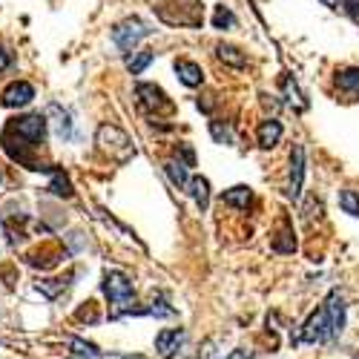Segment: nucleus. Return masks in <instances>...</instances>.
<instances>
[{
	"instance_id": "423d86ee",
	"label": "nucleus",
	"mask_w": 359,
	"mask_h": 359,
	"mask_svg": "<svg viewBox=\"0 0 359 359\" xmlns=\"http://www.w3.org/2000/svg\"><path fill=\"white\" fill-rule=\"evenodd\" d=\"M135 95H138L141 107H144V109H149V112L172 109L170 98L164 95V89H161V86H156V83H138V86H135Z\"/></svg>"
},
{
	"instance_id": "b1692460",
	"label": "nucleus",
	"mask_w": 359,
	"mask_h": 359,
	"mask_svg": "<svg viewBox=\"0 0 359 359\" xmlns=\"http://www.w3.org/2000/svg\"><path fill=\"white\" fill-rule=\"evenodd\" d=\"M210 133H213V138H216L219 144H230V141H233L230 127H227V124H222V121H210Z\"/></svg>"
},
{
	"instance_id": "4be33fe9",
	"label": "nucleus",
	"mask_w": 359,
	"mask_h": 359,
	"mask_svg": "<svg viewBox=\"0 0 359 359\" xmlns=\"http://www.w3.org/2000/svg\"><path fill=\"white\" fill-rule=\"evenodd\" d=\"M69 345L75 348L78 359H83V356H86V359H101V351H98L93 342H83L81 337H72V339H69Z\"/></svg>"
},
{
	"instance_id": "1a4fd4ad",
	"label": "nucleus",
	"mask_w": 359,
	"mask_h": 359,
	"mask_svg": "<svg viewBox=\"0 0 359 359\" xmlns=\"http://www.w3.org/2000/svg\"><path fill=\"white\" fill-rule=\"evenodd\" d=\"M184 345V331L182 327H164V331L156 337V351L161 359H172Z\"/></svg>"
},
{
	"instance_id": "c756f323",
	"label": "nucleus",
	"mask_w": 359,
	"mask_h": 359,
	"mask_svg": "<svg viewBox=\"0 0 359 359\" xmlns=\"http://www.w3.org/2000/svg\"><path fill=\"white\" fill-rule=\"evenodd\" d=\"M69 359H78V356H69Z\"/></svg>"
},
{
	"instance_id": "5701e85b",
	"label": "nucleus",
	"mask_w": 359,
	"mask_h": 359,
	"mask_svg": "<svg viewBox=\"0 0 359 359\" xmlns=\"http://www.w3.org/2000/svg\"><path fill=\"white\" fill-rule=\"evenodd\" d=\"M213 26H216V29H233V26H236V15H233L227 6H216V12H213Z\"/></svg>"
},
{
	"instance_id": "393cba45",
	"label": "nucleus",
	"mask_w": 359,
	"mask_h": 359,
	"mask_svg": "<svg viewBox=\"0 0 359 359\" xmlns=\"http://www.w3.org/2000/svg\"><path fill=\"white\" fill-rule=\"evenodd\" d=\"M345 12H348L353 20H359V0H345Z\"/></svg>"
},
{
	"instance_id": "39448f33",
	"label": "nucleus",
	"mask_w": 359,
	"mask_h": 359,
	"mask_svg": "<svg viewBox=\"0 0 359 359\" xmlns=\"http://www.w3.org/2000/svg\"><path fill=\"white\" fill-rule=\"evenodd\" d=\"M6 133H15L18 141H23L20 147H35V144H41L43 135H46V118H43V115H26V118H18V121H15Z\"/></svg>"
},
{
	"instance_id": "6e6552de",
	"label": "nucleus",
	"mask_w": 359,
	"mask_h": 359,
	"mask_svg": "<svg viewBox=\"0 0 359 359\" xmlns=\"http://www.w3.org/2000/svg\"><path fill=\"white\" fill-rule=\"evenodd\" d=\"M302 182H305V147L296 144L290 156V187H287V196L293 201L302 196Z\"/></svg>"
},
{
	"instance_id": "9b49d317",
	"label": "nucleus",
	"mask_w": 359,
	"mask_h": 359,
	"mask_svg": "<svg viewBox=\"0 0 359 359\" xmlns=\"http://www.w3.org/2000/svg\"><path fill=\"white\" fill-rule=\"evenodd\" d=\"M256 138H259V147H262V149L276 147V144H279V138H282V124L276 121V118H267V121H262V127H259Z\"/></svg>"
},
{
	"instance_id": "7ed1b4c3",
	"label": "nucleus",
	"mask_w": 359,
	"mask_h": 359,
	"mask_svg": "<svg viewBox=\"0 0 359 359\" xmlns=\"http://www.w3.org/2000/svg\"><path fill=\"white\" fill-rule=\"evenodd\" d=\"M95 141H98V147H101V153H107V156H109L112 161H118V164H127L130 158H135V147H133L130 135H127L124 130L112 127V124L98 127Z\"/></svg>"
},
{
	"instance_id": "9d476101",
	"label": "nucleus",
	"mask_w": 359,
	"mask_h": 359,
	"mask_svg": "<svg viewBox=\"0 0 359 359\" xmlns=\"http://www.w3.org/2000/svg\"><path fill=\"white\" fill-rule=\"evenodd\" d=\"M187 193L193 196V201H196V207H198L201 213L207 210V207H210V182H207L204 175H193V178H190Z\"/></svg>"
},
{
	"instance_id": "a211bd4d",
	"label": "nucleus",
	"mask_w": 359,
	"mask_h": 359,
	"mask_svg": "<svg viewBox=\"0 0 359 359\" xmlns=\"http://www.w3.org/2000/svg\"><path fill=\"white\" fill-rule=\"evenodd\" d=\"M164 170H167V178H170V182H172L178 190H187V184H190L187 164H182V161H167Z\"/></svg>"
},
{
	"instance_id": "a878e982",
	"label": "nucleus",
	"mask_w": 359,
	"mask_h": 359,
	"mask_svg": "<svg viewBox=\"0 0 359 359\" xmlns=\"http://www.w3.org/2000/svg\"><path fill=\"white\" fill-rule=\"evenodd\" d=\"M227 359H253V353L248 348H236V351L227 353Z\"/></svg>"
},
{
	"instance_id": "ddd939ff",
	"label": "nucleus",
	"mask_w": 359,
	"mask_h": 359,
	"mask_svg": "<svg viewBox=\"0 0 359 359\" xmlns=\"http://www.w3.org/2000/svg\"><path fill=\"white\" fill-rule=\"evenodd\" d=\"M175 72H178V78H182L184 86H201V81H204L201 67L193 64V61H175Z\"/></svg>"
},
{
	"instance_id": "412c9836",
	"label": "nucleus",
	"mask_w": 359,
	"mask_h": 359,
	"mask_svg": "<svg viewBox=\"0 0 359 359\" xmlns=\"http://www.w3.org/2000/svg\"><path fill=\"white\" fill-rule=\"evenodd\" d=\"M339 207H342L348 216L359 219V193L356 190H342L339 193Z\"/></svg>"
},
{
	"instance_id": "bb28decb",
	"label": "nucleus",
	"mask_w": 359,
	"mask_h": 359,
	"mask_svg": "<svg viewBox=\"0 0 359 359\" xmlns=\"http://www.w3.org/2000/svg\"><path fill=\"white\" fill-rule=\"evenodd\" d=\"M9 67V55H6V49L4 46H0V72H4Z\"/></svg>"
},
{
	"instance_id": "c85d7f7f",
	"label": "nucleus",
	"mask_w": 359,
	"mask_h": 359,
	"mask_svg": "<svg viewBox=\"0 0 359 359\" xmlns=\"http://www.w3.org/2000/svg\"><path fill=\"white\" fill-rule=\"evenodd\" d=\"M322 4H325V6H331V9H334V6H337V0H322Z\"/></svg>"
},
{
	"instance_id": "dca6fc26",
	"label": "nucleus",
	"mask_w": 359,
	"mask_h": 359,
	"mask_svg": "<svg viewBox=\"0 0 359 359\" xmlns=\"http://www.w3.org/2000/svg\"><path fill=\"white\" fill-rule=\"evenodd\" d=\"M224 204H230V207H238V210H248V204L253 201V193H250V187H245V184H238V187H230V190H224Z\"/></svg>"
},
{
	"instance_id": "f3484780",
	"label": "nucleus",
	"mask_w": 359,
	"mask_h": 359,
	"mask_svg": "<svg viewBox=\"0 0 359 359\" xmlns=\"http://www.w3.org/2000/svg\"><path fill=\"white\" fill-rule=\"evenodd\" d=\"M41 170L52 175L49 190H52L55 196H64V198H69V196H72V184H69V178L64 175V170H57V167H41Z\"/></svg>"
},
{
	"instance_id": "6ab92c4d",
	"label": "nucleus",
	"mask_w": 359,
	"mask_h": 359,
	"mask_svg": "<svg viewBox=\"0 0 359 359\" xmlns=\"http://www.w3.org/2000/svg\"><path fill=\"white\" fill-rule=\"evenodd\" d=\"M337 83H339V89L342 93H359V69L356 67H351V69H342V72H337Z\"/></svg>"
},
{
	"instance_id": "f257e3e1",
	"label": "nucleus",
	"mask_w": 359,
	"mask_h": 359,
	"mask_svg": "<svg viewBox=\"0 0 359 359\" xmlns=\"http://www.w3.org/2000/svg\"><path fill=\"white\" fill-rule=\"evenodd\" d=\"M342 327H345V302H342L339 290H331V296L325 299V305L308 316V322L302 325L296 342H311V345L327 342V339L339 337Z\"/></svg>"
},
{
	"instance_id": "20e7f679",
	"label": "nucleus",
	"mask_w": 359,
	"mask_h": 359,
	"mask_svg": "<svg viewBox=\"0 0 359 359\" xmlns=\"http://www.w3.org/2000/svg\"><path fill=\"white\" fill-rule=\"evenodd\" d=\"M149 35H153V29H149L141 18H127V20H121V23L112 29V43L121 49V52H130L133 46H138Z\"/></svg>"
},
{
	"instance_id": "cd10ccee",
	"label": "nucleus",
	"mask_w": 359,
	"mask_h": 359,
	"mask_svg": "<svg viewBox=\"0 0 359 359\" xmlns=\"http://www.w3.org/2000/svg\"><path fill=\"white\" fill-rule=\"evenodd\" d=\"M118 359H144L141 353H133V356H118Z\"/></svg>"
},
{
	"instance_id": "f03ea898",
	"label": "nucleus",
	"mask_w": 359,
	"mask_h": 359,
	"mask_svg": "<svg viewBox=\"0 0 359 359\" xmlns=\"http://www.w3.org/2000/svg\"><path fill=\"white\" fill-rule=\"evenodd\" d=\"M104 296L112 305V319H121L127 313H135V287L121 271H107L104 273Z\"/></svg>"
},
{
	"instance_id": "0eeeda50",
	"label": "nucleus",
	"mask_w": 359,
	"mask_h": 359,
	"mask_svg": "<svg viewBox=\"0 0 359 359\" xmlns=\"http://www.w3.org/2000/svg\"><path fill=\"white\" fill-rule=\"evenodd\" d=\"M35 98V86L26 83V81H15L4 89V95H0V104L6 109H15V107H26L29 101Z\"/></svg>"
},
{
	"instance_id": "f8f14e48",
	"label": "nucleus",
	"mask_w": 359,
	"mask_h": 359,
	"mask_svg": "<svg viewBox=\"0 0 359 359\" xmlns=\"http://www.w3.org/2000/svg\"><path fill=\"white\" fill-rule=\"evenodd\" d=\"M49 115L55 118V133L57 138H72V118L67 109H61V104H49Z\"/></svg>"
},
{
	"instance_id": "4468645a",
	"label": "nucleus",
	"mask_w": 359,
	"mask_h": 359,
	"mask_svg": "<svg viewBox=\"0 0 359 359\" xmlns=\"http://www.w3.org/2000/svg\"><path fill=\"white\" fill-rule=\"evenodd\" d=\"M282 93H285V104L293 107L296 112H302V109L308 107V101L302 98V93H299V86H296V81H293L290 75L282 78Z\"/></svg>"
},
{
	"instance_id": "2eb2a0df",
	"label": "nucleus",
	"mask_w": 359,
	"mask_h": 359,
	"mask_svg": "<svg viewBox=\"0 0 359 359\" xmlns=\"http://www.w3.org/2000/svg\"><path fill=\"white\" fill-rule=\"evenodd\" d=\"M216 55H219V61H224V64L233 67V69H245V67H248V57L238 52L236 46H230V43H219V46H216Z\"/></svg>"
},
{
	"instance_id": "aec40b11",
	"label": "nucleus",
	"mask_w": 359,
	"mask_h": 359,
	"mask_svg": "<svg viewBox=\"0 0 359 359\" xmlns=\"http://www.w3.org/2000/svg\"><path fill=\"white\" fill-rule=\"evenodd\" d=\"M153 57H156V55H153V52H147V49L133 52V55L127 57V69H130L133 75H141V72H144L149 64H153Z\"/></svg>"
}]
</instances>
